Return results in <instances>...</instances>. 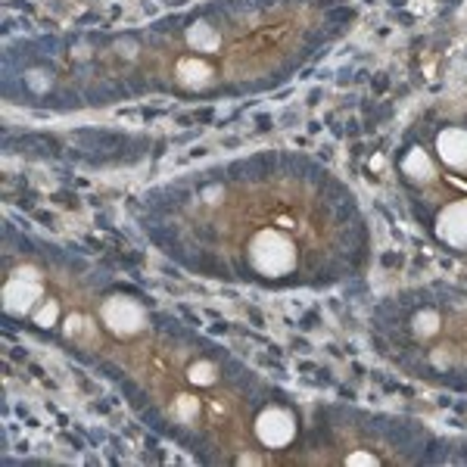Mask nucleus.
<instances>
[{"label":"nucleus","instance_id":"obj_17","mask_svg":"<svg viewBox=\"0 0 467 467\" xmlns=\"http://www.w3.org/2000/svg\"><path fill=\"white\" fill-rule=\"evenodd\" d=\"M240 464H259V458H255V455H244V458H240Z\"/></svg>","mask_w":467,"mask_h":467},{"label":"nucleus","instance_id":"obj_8","mask_svg":"<svg viewBox=\"0 0 467 467\" xmlns=\"http://www.w3.org/2000/svg\"><path fill=\"white\" fill-rule=\"evenodd\" d=\"M402 171L409 175V181H414V184H431V181L436 178V165L431 160V153L420 147H414L405 153L402 160Z\"/></svg>","mask_w":467,"mask_h":467},{"label":"nucleus","instance_id":"obj_13","mask_svg":"<svg viewBox=\"0 0 467 467\" xmlns=\"http://www.w3.org/2000/svg\"><path fill=\"white\" fill-rule=\"evenodd\" d=\"M171 414H175L181 424H193L197 414H200V402L193 396H178L175 405H171Z\"/></svg>","mask_w":467,"mask_h":467},{"label":"nucleus","instance_id":"obj_15","mask_svg":"<svg viewBox=\"0 0 467 467\" xmlns=\"http://www.w3.org/2000/svg\"><path fill=\"white\" fill-rule=\"evenodd\" d=\"M346 464H349V467H358V464L378 467V464H380V458H378V455H371V451H352V455H346Z\"/></svg>","mask_w":467,"mask_h":467},{"label":"nucleus","instance_id":"obj_9","mask_svg":"<svg viewBox=\"0 0 467 467\" xmlns=\"http://www.w3.org/2000/svg\"><path fill=\"white\" fill-rule=\"evenodd\" d=\"M187 44H191L193 50H200V54H215L218 47H222V35H218L215 26H209L206 19H197L191 28H187Z\"/></svg>","mask_w":467,"mask_h":467},{"label":"nucleus","instance_id":"obj_14","mask_svg":"<svg viewBox=\"0 0 467 467\" xmlns=\"http://www.w3.org/2000/svg\"><path fill=\"white\" fill-rule=\"evenodd\" d=\"M26 85L32 88L35 94H44V90H50V72L47 69H28Z\"/></svg>","mask_w":467,"mask_h":467},{"label":"nucleus","instance_id":"obj_2","mask_svg":"<svg viewBox=\"0 0 467 467\" xmlns=\"http://www.w3.org/2000/svg\"><path fill=\"white\" fill-rule=\"evenodd\" d=\"M4 312L13 315V318H22V315L35 312V306L44 299V277L41 271L32 265H19L10 275V281L4 284Z\"/></svg>","mask_w":467,"mask_h":467},{"label":"nucleus","instance_id":"obj_16","mask_svg":"<svg viewBox=\"0 0 467 467\" xmlns=\"http://www.w3.org/2000/svg\"><path fill=\"white\" fill-rule=\"evenodd\" d=\"M116 50H122L125 57H134V54H138V50H134V41H128V37H125V41H119V44H116Z\"/></svg>","mask_w":467,"mask_h":467},{"label":"nucleus","instance_id":"obj_1","mask_svg":"<svg viewBox=\"0 0 467 467\" xmlns=\"http://www.w3.org/2000/svg\"><path fill=\"white\" fill-rule=\"evenodd\" d=\"M250 265L265 277H284L296 268V246L284 231L262 228L250 240Z\"/></svg>","mask_w":467,"mask_h":467},{"label":"nucleus","instance_id":"obj_10","mask_svg":"<svg viewBox=\"0 0 467 467\" xmlns=\"http://www.w3.org/2000/svg\"><path fill=\"white\" fill-rule=\"evenodd\" d=\"M411 327H414V334H418L420 340H431V337H436L442 330V318H440V312H436V308H420V312L411 318Z\"/></svg>","mask_w":467,"mask_h":467},{"label":"nucleus","instance_id":"obj_7","mask_svg":"<svg viewBox=\"0 0 467 467\" xmlns=\"http://www.w3.org/2000/svg\"><path fill=\"white\" fill-rule=\"evenodd\" d=\"M178 81L184 88H191V90H200V88H206V85H213V75L215 69L206 63V59H200V57H187V59H181L178 63Z\"/></svg>","mask_w":467,"mask_h":467},{"label":"nucleus","instance_id":"obj_4","mask_svg":"<svg viewBox=\"0 0 467 467\" xmlns=\"http://www.w3.org/2000/svg\"><path fill=\"white\" fill-rule=\"evenodd\" d=\"M100 321L116 337H134L147 327V308L131 296H109L100 306Z\"/></svg>","mask_w":467,"mask_h":467},{"label":"nucleus","instance_id":"obj_11","mask_svg":"<svg viewBox=\"0 0 467 467\" xmlns=\"http://www.w3.org/2000/svg\"><path fill=\"white\" fill-rule=\"evenodd\" d=\"M187 380H191L193 387H213V383L218 380V368L213 365V361L200 358V361H193V365L187 368Z\"/></svg>","mask_w":467,"mask_h":467},{"label":"nucleus","instance_id":"obj_5","mask_svg":"<svg viewBox=\"0 0 467 467\" xmlns=\"http://www.w3.org/2000/svg\"><path fill=\"white\" fill-rule=\"evenodd\" d=\"M436 237L451 250H467V200L449 202L436 218Z\"/></svg>","mask_w":467,"mask_h":467},{"label":"nucleus","instance_id":"obj_12","mask_svg":"<svg viewBox=\"0 0 467 467\" xmlns=\"http://www.w3.org/2000/svg\"><path fill=\"white\" fill-rule=\"evenodd\" d=\"M32 318H35L37 327H44V330L54 327V324L59 321V303H57V299H41V303L35 306Z\"/></svg>","mask_w":467,"mask_h":467},{"label":"nucleus","instance_id":"obj_3","mask_svg":"<svg viewBox=\"0 0 467 467\" xmlns=\"http://www.w3.org/2000/svg\"><path fill=\"white\" fill-rule=\"evenodd\" d=\"M296 414L284 405H268V409L259 411L255 418V440L262 442L265 449H284L296 440Z\"/></svg>","mask_w":467,"mask_h":467},{"label":"nucleus","instance_id":"obj_6","mask_svg":"<svg viewBox=\"0 0 467 467\" xmlns=\"http://www.w3.org/2000/svg\"><path fill=\"white\" fill-rule=\"evenodd\" d=\"M436 156L449 169H467V128H442L436 134Z\"/></svg>","mask_w":467,"mask_h":467}]
</instances>
